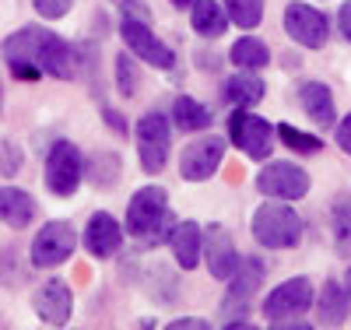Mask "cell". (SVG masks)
<instances>
[{
	"label": "cell",
	"mask_w": 351,
	"mask_h": 330,
	"mask_svg": "<svg viewBox=\"0 0 351 330\" xmlns=\"http://www.w3.org/2000/svg\"><path fill=\"white\" fill-rule=\"evenodd\" d=\"M180 225L169 211V193L162 187H141L127 204V232L141 243L158 246L172 239V228Z\"/></svg>",
	"instance_id": "cell-1"
},
{
	"label": "cell",
	"mask_w": 351,
	"mask_h": 330,
	"mask_svg": "<svg viewBox=\"0 0 351 330\" xmlns=\"http://www.w3.org/2000/svg\"><path fill=\"white\" fill-rule=\"evenodd\" d=\"M250 232L263 250H295L302 243V218L288 200L260 204L250 218Z\"/></svg>",
	"instance_id": "cell-2"
},
{
	"label": "cell",
	"mask_w": 351,
	"mask_h": 330,
	"mask_svg": "<svg viewBox=\"0 0 351 330\" xmlns=\"http://www.w3.org/2000/svg\"><path fill=\"white\" fill-rule=\"evenodd\" d=\"M274 127L267 123L263 116H256V113H250V109H232V116H228V137H232V144L239 148V152L246 155V158H253V162H267L271 158V152H274Z\"/></svg>",
	"instance_id": "cell-3"
},
{
	"label": "cell",
	"mask_w": 351,
	"mask_h": 330,
	"mask_svg": "<svg viewBox=\"0 0 351 330\" xmlns=\"http://www.w3.org/2000/svg\"><path fill=\"white\" fill-rule=\"evenodd\" d=\"M137 158H141V169L155 176L165 169L169 162V148H172V123L162 116V113H144L137 119Z\"/></svg>",
	"instance_id": "cell-4"
},
{
	"label": "cell",
	"mask_w": 351,
	"mask_h": 330,
	"mask_svg": "<svg viewBox=\"0 0 351 330\" xmlns=\"http://www.w3.org/2000/svg\"><path fill=\"white\" fill-rule=\"evenodd\" d=\"M81 176H84L81 152L71 141H56L46 155V190L53 197H71L81 187Z\"/></svg>",
	"instance_id": "cell-5"
},
{
	"label": "cell",
	"mask_w": 351,
	"mask_h": 330,
	"mask_svg": "<svg viewBox=\"0 0 351 330\" xmlns=\"http://www.w3.org/2000/svg\"><path fill=\"white\" fill-rule=\"evenodd\" d=\"M256 190L271 200H302L309 193V172L295 162H267L256 176Z\"/></svg>",
	"instance_id": "cell-6"
},
{
	"label": "cell",
	"mask_w": 351,
	"mask_h": 330,
	"mask_svg": "<svg viewBox=\"0 0 351 330\" xmlns=\"http://www.w3.org/2000/svg\"><path fill=\"white\" fill-rule=\"evenodd\" d=\"M313 303H316L313 281L309 278H288V281H281L278 288L267 292V298H263V316H267L271 323L291 320V316L309 313Z\"/></svg>",
	"instance_id": "cell-7"
},
{
	"label": "cell",
	"mask_w": 351,
	"mask_h": 330,
	"mask_svg": "<svg viewBox=\"0 0 351 330\" xmlns=\"http://www.w3.org/2000/svg\"><path fill=\"white\" fill-rule=\"evenodd\" d=\"M285 32L302 49H324L327 36H330V25H327L324 11L302 4V0H291V4L285 8Z\"/></svg>",
	"instance_id": "cell-8"
},
{
	"label": "cell",
	"mask_w": 351,
	"mask_h": 330,
	"mask_svg": "<svg viewBox=\"0 0 351 330\" xmlns=\"http://www.w3.org/2000/svg\"><path fill=\"white\" fill-rule=\"evenodd\" d=\"M120 32H123L130 53L141 60V64H148V67H155V71H172V67H176V53L152 32L148 21H130V18H123V21H120Z\"/></svg>",
	"instance_id": "cell-9"
},
{
	"label": "cell",
	"mask_w": 351,
	"mask_h": 330,
	"mask_svg": "<svg viewBox=\"0 0 351 330\" xmlns=\"http://www.w3.org/2000/svg\"><path fill=\"white\" fill-rule=\"evenodd\" d=\"M77 250V235L71 222H46L32 239V263L36 267H60Z\"/></svg>",
	"instance_id": "cell-10"
},
{
	"label": "cell",
	"mask_w": 351,
	"mask_h": 330,
	"mask_svg": "<svg viewBox=\"0 0 351 330\" xmlns=\"http://www.w3.org/2000/svg\"><path fill=\"white\" fill-rule=\"evenodd\" d=\"M43 32H46V28L28 25V28H18L14 36H8V43H4V60H8V67H11L14 78L36 81V78L43 74V67H39V43H43Z\"/></svg>",
	"instance_id": "cell-11"
},
{
	"label": "cell",
	"mask_w": 351,
	"mask_h": 330,
	"mask_svg": "<svg viewBox=\"0 0 351 330\" xmlns=\"http://www.w3.org/2000/svg\"><path fill=\"white\" fill-rule=\"evenodd\" d=\"M225 158V141L208 134V137H200V141H190L183 148V155H180V172L186 183H204V179H211L218 172Z\"/></svg>",
	"instance_id": "cell-12"
},
{
	"label": "cell",
	"mask_w": 351,
	"mask_h": 330,
	"mask_svg": "<svg viewBox=\"0 0 351 330\" xmlns=\"http://www.w3.org/2000/svg\"><path fill=\"white\" fill-rule=\"evenodd\" d=\"M204 263H208L211 278H218V281H228L243 263L236 253V243H232V232L218 222L204 228Z\"/></svg>",
	"instance_id": "cell-13"
},
{
	"label": "cell",
	"mask_w": 351,
	"mask_h": 330,
	"mask_svg": "<svg viewBox=\"0 0 351 330\" xmlns=\"http://www.w3.org/2000/svg\"><path fill=\"white\" fill-rule=\"evenodd\" d=\"M263 274H267V267L260 263V257H246L239 263V271L228 278V295H225V303H221V313L225 316H243L250 309V298L256 295Z\"/></svg>",
	"instance_id": "cell-14"
},
{
	"label": "cell",
	"mask_w": 351,
	"mask_h": 330,
	"mask_svg": "<svg viewBox=\"0 0 351 330\" xmlns=\"http://www.w3.org/2000/svg\"><path fill=\"white\" fill-rule=\"evenodd\" d=\"M120 246H123L120 222H116L112 215H106V211H95L84 225V250L92 257H99V260H109V257L120 253Z\"/></svg>",
	"instance_id": "cell-15"
},
{
	"label": "cell",
	"mask_w": 351,
	"mask_h": 330,
	"mask_svg": "<svg viewBox=\"0 0 351 330\" xmlns=\"http://www.w3.org/2000/svg\"><path fill=\"white\" fill-rule=\"evenodd\" d=\"M36 313H39V320L46 327H64L71 320V313H74V295H71L67 281H60V278L46 281L36 292Z\"/></svg>",
	"instance_id": "cell-16"
},
{
	"label": "cell",
	"mask_w": 351,
	"mask_h": 330,
	"mask_svg": "<svg viewBox=\"0 0 351 330\" xmlns=\"http://www.w3.org/2000/svg\"><path fill=\"white\" fill-rule=\"evenodd\" d=\"M77 49H71L56 32H43V43H39V67H43V74H49V78H56V81H71L74 74H77Z\"/></svg>",
	"instance_id": "cell-17"
},
{
	"label": "cell",
	"mask_w": 351,
	"mask_h": 330,
	"mask_svg": "<svg viewBox=\"0 0 351 330\" xmlns=\"http://www.w3.org/2000/svg\"><path fill=\"white\" fill-rule=\"evenodd\" d=\"M351 316V295L341 281H324L316 295V320L324 327H344Z\"/></svg>",
	"instance_id": "cell-18"
},
{
	"label": "cell",
	"mask_w": 351,
	"mask_h": 330,
	"mask_svg": "<svg viewBox=\"0 0 351 330\" xmlns=\"http://www.w3.org/2000/svg\"><path fill=\"white\" fill-rule=\"evenodd\" d=\"M169 250L176 257V263L183 271H193L204 257V228L197 222H180L172 228V239H169Z\"/></svg>",
	"instance_id": "cell-19"
},
{
	"label": "cell",
	"mask_w": 351,
	"mask_h": 330,
	"mask_svg": "<svg viewBox=\"0 0 351 330\" xmlns=\"http://www.w3.org/2000/svg\"><path fill=\"white\" fill-rule=\"evenodd\" d=\"M299 106L302 113L313 119L316 127H330L337 113H334V92L324 81H302L299 84Z\"/></svg>",
	"instance_id": "cell-20"
},
{
	"label": "cell",
	"mask_w": 351,
	"mask_h": 330,
	"mask_svg": "<svg viewBox=\"0 0 351 330\" xmlns=\"http://www.w3.org/2000/svg\"><path fill=\"white\" fill-rule=\"evenodd\" d=\"M228 8L218 4V0H197L190 8V28L200 39H218L225 28H228Z\"/></svg>",
	"instance_id": "cell-21"
},
{
	"label": "cell",
	"mask_w": 351,
	"mask_h": 330,
	"mask_svg": "<svg viewBox=\"0 0 351 330\" xmlns=\"http://www.w3.org/2000/svg\"><path fill=\"white\" fill-rule=\"evenodd\" d=\"M263 95H267V84H263V78H256V71H239L225 81V99L239 109L256 106Z\"/></svg>",
	"instance_id": "cell-22"
},
{
	"label": "cell",
	"mask_w": 351,
	"mask_h": 330,
	"mask_svg": "<svg viewBox=\"0 0 351 330\" xmlns=\"http://www.w3.org/2000/svg\"><path fill=\"white\" fill-rule=\"evenodd\" d=\"M0 215H4V225L25 228L28 222H32V215H36V200L28 197L25 190L4 183V190H0Z\"/></svg>",
	"instance_id": "cell-23"
},
{
	"label": "cell",
	"mask_w": 351,
	"mask_h": 330,
	"mask_svg": "<svg viewBox=\"0 0 351 330\" xmlns=\"http://www.w3.org/2000/svg\"><path fill=\"white\" fill-rule=\"evenodd\" d=\"M172 123L180 130H208L211 127V109L190 99V95H176L172 99Z\"/></svg>",
	"instance_id": "cell-24"
},
{
	"label": "cell",
	"mask_w": 351,
	"mask_h": 330,
	"mask_svg": "<svg viewBox=\"0 0 351 330\" xmlns=\"http://www.w3.org/2000/svg\"><path fill=\"white\" fill-rule=\"evenodd\" d=\"M232 64H236L239 71H263L271 64V49H267V43H260V39H253V36H243L236 46H232Z\"/></svg>",
	"instance_id": "cell-25"
},
{
	"label": "cell",
	"mask_w": 351,
	"mask_h": 330,
	"mask_svg": "<svg viewBox=\"0 0 351 330\" xmlns=\"http://www.w3.org/2000/svg\"><path fill=\"white\" fill-rule=\"evenodd\" d=\"M330 225H334V246L341 257H351V197H337L330 207Z\"/></svg>",
	"instance_id": "cell-26"
},
{
	"label": "cell",
	"mask_w": 351,
	"mask_h": 330,
	"mask_svg": "<svg viewBox=\"0 0 351 330\" xmlns=\"http://www.w3.org/2000/svg\"><path fill=\"white\" fill-rule=\"evenodd\" d=\"M225 8L239 28H256L263 21V0H225Z\"/></svg>",
	"instance_id": "cell-27"
},
{
	"label": "cell",
	"mask_w": 351,
	"mask_h": 330,
	"mask_svg": "<svg viewBox=\"0 0 351 330\" xmlns=\"http://www.w3.org/2000/svg\"><path fill=\"white\" fill-rule=\"evenodd\" d=\"M278 137L291 148V152H299V155H319V152H324V141L313 137V134H302L299 127L281 123V127H278Z\"/></svg>",
	"instance_id": "cell-28"
},
{
	"label": "cell",
	"mask_w": 351,
	"mask_h": 330,
	"mask_svg": "<svg viewBox=\"0 0 351 330\" xmlns=\"http://www.w3.org/2000/svg\"><path fill=\"white\" fill-rule=\"evenodd\" d=\"M116 88H120L123 99L137 95V67L130 56H116Z\"/></svg>",
	"instance_id": "cell-29"
},
{
	"label": "cell",
	"mask_w": 351,
	"mask_h": 330,
	"mask_svg": "<svg viewBox=\"0 0 351 330\" xmlns=\"http://www.w3.org/2000/svg\"><path fill=\"white\" fill-rule=\"evenodd\" d=\"M32 4H36V11L43 14V18H64L71 8H74V0H32Z\"/></svg>",
	"instance_id": "cell-30"
},
{
	"label": "cell",
	"mask_w": 351,
	"mask_h": 330,
	"mask_svg": "<svg viewBox=\"0 0 351 330\" xmlns=\"http://www.w3.org/2000/svg\"><path fill=\"white\" fill-rule=\"evenodd\" d=\"M123 18H130V21H148L152 25V11H148V4L144 0H123Z\"/></svg>",
	"instance_id": "cell-31"
},
{
	"label": "cell",
	"mask_w": 351,
	"mask_h": 330,
	"mask_svg": "<svg viewBox=\"0 0 351 330\" xmlns=\"http://www.w3.org/2000/svg\"><path fill=\"white\" fill-rule=\"evenodd\" d=\"M334 141L341 144V152H344V155H351V113L334 127Z\"/></svg>",
	"instance_id": "cell-32"
},
{
	"label": "cell",
	"mask_w": 351,
	"mask_h": 330,
	"mask_svg": "<svg viewBox=\"0 0 351 330\" xmlns=\"http://www.w3.org/2000/svg\"><path fill=\"white\" fill-rule=\"evenodd\" d=\"M14 172H18V148L4 144V176H14Z\"/></svg>",
	"instance_id": "cell-33"
},
{
	"label": "cell",
	"mask_w": 351,
	"mask_h": 330,
	"mask_svg": "<svg viewBox=\"0 0 351 330\" xmlns=\"http://www.w3.org/2000/svg\"><path fill=\"white\" fill-rule=\"evenodd\" d=\"M337 21H341V36H344V39L351 43V0H344V8H341Z\"/></svg>",
	"instance_id": "cell-34"
},
{
	"label": "cell",
	"mask_w": 351,
	"mask_h": 330,
	"mask_svg": "<svg viewBox=\"0 0 351 330\" xmlns=\"http://www.w3.org/2000/svg\"><path fill=\"white\" fill-rule=\"evenodd\" d=\"M106 123H109V127H112L116 134H120V137L127 134V123H123V116H116L112 109H106Z\"/></svg>",
	"instance_id": "cell-35"
},
{
	"label": "cell",
	"mask_w": 351,
	"mask_h": 330,
	"mask_svg": "<svg viewBox=\"0 0 351 330\" xmlns=\"http://www.w3.org/2000/svg\"><path fill=\"white\" fill-rule=\"evenodd\" d=\"M169 327H172V330H183V327H193V330H208V323H204V320H172Z\"/></svg>",
	"instance_id": "cell-36"
},
{
	"label": "cell",
	"mask_w": 351,
	"mask_h": 330,
	"mask_svg": "<svg viewBox=\"0 0 351 330\" xmlns=\"http://www.w3.org/2000/svg\"><path fill=\"white\" fill-rule=\"evenodd\" d=\"M271 327H278V330H306L309 323H302V320L291 316V320H278V323H271Z\"/></svg>",
	"instance_id": "cell-37"
},
{
	"label": "cell",
	"mask_w": 351,
	"mask_h": 330,
	"mask_svg": "<svg viewBox=\"0 0 351 330\" xmlns=\"http://www.w3.org/2000/svg\"><path fill=\"white\" fill-rule=\"evenodd\" d=\"M169 4H172V8H180V11H183V8H193V4H197V0H169Z\"/></svg>",
	"instance_id": "cell-38"
},
{
	"label": "cell",
	"mask_w": 351,
	"mask_h": 330,
	"mask_svg": "<svg viewBox=\"0 0 351 330\" xmlns=\"http://www.w3.org/2000/svg\"><path fill=\"white\" fill-rule=\"evenodd\" d=\"M344 288H348V295H351V267H348V274H344Z\"/></svg>",
	"instance_id": "cell-39"
}]
</instances>
